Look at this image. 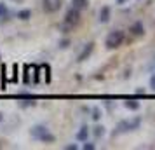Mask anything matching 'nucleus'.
<instances>
[{
  "label": "nucleus",
  "mask_w": 155,
  "mask_h": 150,
  "mask_svg": "<svg viewBox=\"0 0 155 150\" xmlns=\"http://www.w3.org/2000/svg\"><path fill=\"white\" fill-rule=\"evenodd\" d=\"M42 7L45 12H56L61 9V0H42Z\"/></svg>",
  "instance_id": "obj_5"
},
{
  "label": "nucleus",
  "mask_w": 155,
  "mask_h": 150,
  "mask_svg": "<svg viewBox=\"0 0 155 150\" xmlns=\"http://www.w3.org/2000/svg\"><path fill=\"white\" fill-rule=\"evenodd\" d=\"M70 45V38H63L61 42H59V49H66Z\"/></svg>",
  "instance_id": "obj_19"
},
{
  "label": "nucleus",
  "mask_w": 155,
  "mask_h": 150,
  "mask_svg": "<svg viewBox=\"0 0 155 150\" xmlns=\"http://www.w3.org/2000/svg\"><path fill=\"white\" fill-rule=\"evenodd\" d=\"M141 124V117H134V119H127V121H120L117 124V129L113 131V136L122 135V133H127V131H134L138 129Z\"/></svg>",
  "instance_id": "obj_2"
},
{
  "label": "nucleus",
  "mask_w": 155,
  "mask_h": 150,
  "mask_svg": "<svg viewBox=\"0 0 155 150\" xmlns=\"http://www.w3.org/2000/svg\"><path fill=\"white\" fill-rule=\"evenodd\" d=\"M87 5H89V0H71V7L78 9V11L87 9Z\"/></svg>",
  "instance_id": "obj_10"
},
{
  "label": "nucleus",
  "mask_w": 155,
  "mask_h": 150,
  "mask_svg": "<svg viewBox=\"0 0 155 150\" xmlns=\"http://www.w3.org/2000/svg\"><path fill=\"white\" fill-rule=\"evenodd\" d=\"M124 37L126 35H124L122 30H113V32H110L105 38L106 49H117V47H120L122 42H124Z\"/></svg>",
  "instance_id": "obj_3"
},
{
  "label": "nucleus",
  "mask_w": 155,
  "mask_h": 150,
  "mask_svg": "<svg viewBox=\"0 0 155 150\" xmlns=\"http://www.w3.org/2000/svg\"><path fill=\"white\" fill-rule=\"evenodd\" d=\"M92 133H94V136H96V138H103V136H105V133H106V131H105V126H96Z\"/></svg>",
  "instance_id": "obj_13"
},
{
  "label": "nucleus",
  "mask_w": 155,
  "mask_h": 150,
  "mask_svg": "<svg viewBox=\"0 0 155 150\" xmlns=\"http://www.w3.org/2000/svg\"><path fill=\"white\" fill-rule=\"evenodd\" d=\"M14 2H18V4H19V2H23V0H14Z\"/></svg>",
  "instance_id": "obj_25"
},
{
  "label": "nucleus",
  "mask_w": 155,
  "mask_h": 150,
  "mask_svg": "<svg viewBox=\"0 0 155 150\" xmlns=\"http://www.w3.org/2000/svg\"><path fill=\"white\" fill-rule=\"evenodd\" d=\"M92 49H94V44H92V42L85 44V45H84V49H82V52H80V54H78V58H77V61H78V63H82V61H85L87 58L91 56Z\"/></svg>",
  "instance_id": "obj_6"
},
{
  "label": "nucleus",
  "mask_w": 155,
  "mask_h": 150,
  "mask_svg": "<svg viewBox=\"0 0 155 150\" xmlns=\"http://www.w3.org/2000/svg\"><path fill=\"white\" fill-rule=\"evenodd\" d=\"M30 135H31L33 140H38V142H42V143H54L56 142V136L52 135L45 126H33L31 131H30Z\"/></svg>",
  "instance_id": "obj_1"
},
{
  "label": "nucleus",
  "mask_w": 155,
  "mask_h": 150,
  "mask_svg": "<svg viewBox=\"0 0 155 150\" xmlns=\"http://www.w3.org/2000/svg\"><path fill=\"white\" fill-rule=\"evenodd\" d=\"M150 87H152V91H155V75L150 77Z\"/></svg>",
  "instance_id": "obj_20"
},
{
  "label": "nucleus",
  "mask_w": 155,
  "mask_h": 150,
  "mask_svg": "<svg viewBox=\"0 0 155 150\" xmlns=\"http://www.w3.org/2000/svg\"><path fill=\"white\" fill-rule=\"evenodd\" d=\"M87 136H89V128H87V126H82V128L78 129V133H77L75 138H77L78 142H85V140H87Z\"/></svg>",
  "instance_id": "obj_9"
},
{
  "label": "nucleus",
  "mask_w": 155,
  "mask_h": 150,
  "mask_svg": "<svg viewBox=\"0 0 155 150\" xmlns=\"http://www.w3.org/2000/svg\"><path fill=\"white\" fill-rule=\"evenodd\" d=\"M92 119H94V121H99V119H101V110H99L98 107L92 108Z\"/></svg>",
  "instance_id": "obj_15"
},
{
  "label": "nucleus",
  "mask_w": 155,
  "mask_h": 150,
  "mask_svg": "<svg viewBox=\"0 0 155 150\" xmlns=\"http://www.w3.org/2000/svg\"><path fill=\"white\" fill-rule=\"evenodd\" d=\"M0 59H2V58H0Z\"/></svg>",
  "instance_id": "obj_26"
},
{
  "label": "nucleus",
  "mask_w": 155,
  "mask_h": 150,
  "mask_svg": "<svg viewBox=\"0 0 155 150\" xmlns=\"http://www.w3.org/2000/svg\"><path fill=\"white\" fill-rule=\"evenodd\" d=\"M126 2H127V0H117V4H119V5H124Z\"/></svg>",
  "instance_id": "obj_23"
},
{
  "label": "nucleus",
  "mask_w": 155,
  "mask_h": 150,
  "mask_svg": "<svg viewBox=\"0 0 155 150\" xmlns=\"http://www.w3.org/2000/svg\"><path fill=\"white\" fill-rule=\"evenodd\" d=\"M110 14H112V9L108 7V5H103V7L99 9V23H108L110 21Z\"/></svg>",
  "instance_id": "obj_7"
},
{
  "label": "nucleus",
  "mask_w": 155,
  "mask_h": 150,
  "mask_svg": "<svg viewBox=\"0 0 155 150\" xmlns=\"http://www.w3.org/2000/svg\"><path fill=\"white\" fill-rule=\"evenodd\" d=\"M7 5H5V4H4V2H0V18H5V16H7Z\"/></svg>",
  "instance_id": "obj_16"
},
{
  "label": "nucleus",
  "mask_w": 155,
  "mask_h": 150,
  "mask_svg": "<svg viewBox=\"0 0 155 150\" xmlns=\"http://www.w3.org/2000/svg\"><path fill=\"white\" fill-rule=\"evenodd\" d=\"M0 122H4V114L0 112Z\"/></svg>",
  "instance_id": "obj_24"
},
{
  "label": "nucleus",
  "mask_w": 155,
  "mask_h": 150,
  "mask_svg": "<svg viewBox=\"0 0 155 150\" xmlns=\"http://www.w3.org/2000/svg\"><path fill=\"white\" fill-rule=\"evenodd\" d=\"M78 21H80V11L75 9V7H70L66 11V16H64V25H66L68 28H71V26H75Z\"/></svg>",
  "instance_id": "obj_4"
},
{
  "label": "nucleus",
  "mask_w": 155,
  "mask_h": 150,
  "mask_svg": "<svg viewBox=\"0 0 155 150\" xmlns=\"http://www.w3.org/2000/svg\"><path fill=\"white\" fill-rule=\"evenodd\" d=\"M82 148H84V150H94V148H96V145H94V143H89L87 140H85L84 145H82Z\"/></svg>",
  "instance_id": "obj_18"
},
{
  "label": "nucleus",
  "mask_w": 155,
  "mask_h": 150,
  "mask_svg": "<svg viewBox=\"0 0 155 150\" xmlns=\"http://www.w3.org/2000/svg\"><path fill=\"white\" fill-rule=\"evenodd\" d=\"M30 18H31V11L30 9H23L18 12V19H21V21H28Z\"/></svg>",
  "instance_id": "obj_12"
},
{
  "label": "nucleus",
  "mask_w": 155,
  "mask_h": 150,
  "mask_svg": "<svg viewBox=\"0 0 155 150\" xmlns=\"http://www.w3.org/2000/svg\"><path fill=\"white\" fill-rule=\"evenodd\" d=\"M18 98H19V100H33V94H30V93H19V94H18Z\"/></svg>",
  "instance_id": "obj_17"
},
{
  "label": "nucleus",
  "mask_w": 155,
  "mask_h": 150,
  "mask_svg": "<svg viewBox=\"0 0 155 150\" xmlns=\"http://www.w3.org/2000/svg\"><path fill=\"white\" fill-rule=\"evenodd\" d=\"M40 68L45 72V73H44V79H45V82H49V80H51V68H49V65H42Z\"/></svg>",
  "instance_id": "obj_14"
},
{
  "label": "nucleus",
  "mask_w": 155,
  "mask_h": 150,
  "mask_svg": "<svg viewBox=\"0 0 155 150\" xmlns=\"http://www.w3.org/2000/svg\"><path fill=\"white\" fill-rule=\"evenodd\" d=\"M136 94H145V89H141V87L140 89H136Z\"/></svg>",
  "instance_id": "obj_22"
},
{
  "label": "nucleus",
  "mask_w": 155,
  "mask_h": 150,
  "mask_svg": "<svg viewBox=\"0 0 155 150\" xmlns=\"http://www.w3.org/2000/svg\"><path fill=\"white\" fill-rule=\"evenodd\" d=\"M131 32H133L136 37L143 35V33H145V26H143V23H141V21H136L133 26H131Z\"/></svg>",
  "instance_id": "obj_8"
},
{
  "label": "nucleus",
  "mask_w": 155,
  "mask_h": 150,
  "mask_svg": "<svg viewBox=\"0 0 155 150\" xmlns=\"http://www.w3.org/2000/svg\"><path fill=\"white\" fill-rule=\"evenodd\" d=\"M78 147L77 145H75V143H73V145H68V147H66V150H77Z\"/></svg>",
  "instance_id": "obj_21"
},
{
  "label": "nucleus",
  "mask_w": 155,
  "mask_h": 150,
  "mask_svg": "<svg viewBox=\"0 0 155 150\" xmlns=\"http://www.w3.org/2000/svg\"><path fill=\"white\" fill-rule=\"evenodd\" d=\"M124 107L127 108V110H140V101H134V100H127L124 101Z\"/></svg>",
  "instance_id": "obj_11"
}]
</instances>
